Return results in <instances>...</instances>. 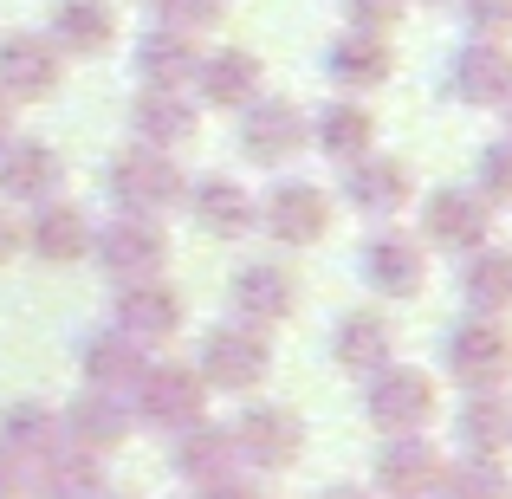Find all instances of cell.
<instances>
[{
  "label": "cell",
  "instance_id": "cell-18",
  "mask_svg": "<svg viewBox=\"0 0 512 499\" xmlns=\"http://www.w3.org/2000/svg\"><path fill=\"white\" fill-rule=\"evenodd\" d=\"M441 474H448V454L428 435H389L383 454H376V493H389V499L441 493Z\"/></svg>",
  "mask_w": 512,
  "mask_h": 499
},
{
  "label": "cell",
  "instance_id": "cell-44",
  "mask_svg": "<svg viewBox=\"0 0 512 499\" xmlns=\"http://www.w3.org/2000/svg\"><path fill=\"white\" fill-rule=\"evenodd\" d=\"M7 137H13V104L0 98V143H7Z\"/></svg>",
  "mask_w": 512,
  "mask_h": 499
},
{
  "label": "cell",
  "instance_id": "cell-43",
  "mask_svg": "<svg viewBox=\"0 0 512 499\" xmlns=\"http://www.w3.org/2000/svg\"><path fill=\"white\" fill-rule=\"evenodd\" d=\"M318 499H376V493H370V487H350V480H331Z\"/></svg>",
  "mask_w": 512,
  "mask_h": 499
},
{
  "label": "cell",
  "instance_id": "cell-11",
  "mask_svg": "<svg viewBox=\"0 0 512 499\" xmlns=\"http://www.w3.org/2000/svg\"><path fill=\"white\" fill-rule=\"evenodd\" d=\"M422 247H441V253H474L493 240V208L474 195V188H435V195L422 201Z\"/></svg>",
  "mask_w": 512,
  "mask_h": 499
},
{
  "label": "cell",
  "instance_id": "cell-12",
  "mask_svg": "<svg viewBox=\"0 0 512 499\" xmlns=\"http://www.w3.org/2000/svg\"><path fill=\"white\" fill-rule=\"evenodd\" d=\"M260 234L273 247H318L331 234V195L318 182H279L260 201Z\"/></svg>",
  "mask_w": 512,
  "mask_h": 499
},
{
  "label": "cell",
  "instance_id": "cell-30",
  "mask_svg": "<svg viewBox=\"0 0 512 499\" xmlns=\"http://www.w3.org/2000/svg\"><path fill=\"white\" fill-rule=\"evenodd\" d=\"M104 454L85 448H59L26 474V499H104Z\"/></svg>",
  "mask_w": 512,
  "mask_h": 499
},
{
  "label": "cell",
  "instance_id": "cell-10",
  "mask_svg": "<svg viewBox=\"0 0 512 499\" xmlns=\"http://www.w3.org/2000/svg\"><path fill=\"white\" fill-rule=\"evenodd\" d=\"M305 143H312V124H305L299 104H286V98L240 104V156H247V163L279 169V163H292Z\"/></svg>",
  "mask_w": 512,
  "mask_h": 499
},
{
  "label": "cell",
  "instance_id": "cell-42",
  "mask_svg": "<svg viewBox=\"0 0 512 499\" xmlns=\"http://www.w3.org/2000/svg\"><path fill=\"white\" fill-rule=\"evenodd\" d=\"M0 499H26V467L0 454Z\"/></svg>",
  "mask_w": 512,
  "mask_h": 499
},
{
  "label": "cell",
  "instance_id": "cell-1",
  "mask_svg": "<svg viewBox=\"0 0 512 499\" xmlns=\"http://www.w3.org/2000/svg\"><path fill=\"white\" fill-rule=\"evenodd\" d=\"M195 376L208 383V396H253V389L273 376V344L260 325L247 318H227V325L201 331L195 344Z\"/></svg>",
  "mask_w": 512,
  "mask_h": 499
},
{
  "label": "cell",
  "instance_id": "cell-28",
  "mask_svg": "<svg viewBox=\"0 0 512 499\" xmlns=\"http://www.w3.org/2000/svg\"><path fill=\"white\" fill-rule=\"evenodd\" d=\"M59 448H65L59 409H46V402H7V409H0V454L20 461L26 474H33L46 454H59Z\"/></svg>",
  "mask_w": 512,
  "mask_h": 499
},
{
  "label": "cell",
  "instance_id": "cell-48",
  "mask_svg": "<svg viewBox=\"0 0 512 499\" xmlns=\"http://www.w3.org/2000/svg\"><path fill=\"white\" fill-rule=\"evenodd\" d=\"M428 499H441V493H428Z\"/></svg>",
  "mask_w": 512,
  "mask_h": 499
},
{
  "label": "cell",
  "instance_id": "cell-20",
  "mask_svg": "<svg viewBox=\"0 0 512 499\" xmlns=\"http://www.w3.org/2000/svg\"><path fill=\"white\" fill-rule=\"evenodd\" d=\"M59 428H65V448H85V454H111L130 441V402L111 396V389H78L72 402L59 409Z\"/></svg>",
  "mask_w": 512,
  "mask_h": 499
},
{
  "label": "cell",
  "instance_id": "cell-19",
  "mask_svg": "<svg viewBox=\"0 0 512 499\" xmlns=\"http://www.w3.org/2000/svg\"><path fill=\"white\" fill-rule=\"evenodd\" d=\"M182 208L208 240H240V234L260 227V201H253L247 182H234V175H201V182H188Z\"/></svg>",
  "mask_w": 512,
  "mask_h": 499
},
{
  "label": "cell",
  "instance_id": "cell-33",
  "mask_svg": "<svg viewBox=\"0 0 512 499\" xmlns=\"http://www.w3.org/2000/svg\"><path fill=\"white\" fill-rule=\"evenodd\" d=\"M195 65H201L195 33H169V26L143 33V46H137V78H143V91H188V85H195Z\"/></svg>",
  "mask_w": 512,
  "mask_h": 499
},
{
  "label": "cell",
  "instance_id": "cell-46",
  "mask_svg": "<svg viewBox=\"0 0 512 499\" xmlns=\"http://www.w3.org/2000/svg\"><path fill=\"white\" fill-rule=\"evenodd\" d=\"M104 499H137V493H104Z\"/></svg>",
  "mask_w": 512,
  "mask_h": 499
},
{
  "label": "cell",
  "instance_id": "cell-8",
  "mask_svg": "<svg viewBox=\"0 0 512 499\" xmlns=\"http://www.w3.org/2000/svg\"><path fill=\"white\" fill-rule=\"evenodd\" d=\"M357 279L389 305L422 299L428 292V247L415 234H402V227H376V234L357 247Z\"/></svg>",
  "mask_w": 512,
  "mask_h": 499
},
{
  "label": "cell",
  "instance_id": "cell-35",
  "mask_svg": "<svg viewBox=\"0 0 512 499\" xmlns=\"http://www.w3.org/2000/svg\"><path fill=\"white\" fill-rule=\"evenodd\" d=\"M441 499H512V474L506 461H487V454H461L441 474Z\"/></svg>",
  "mask_w": 512,
  "mask_h": 499
},
{
  "label": "cell",
  "instance_id": "cell-21",
  "mask_svg": "<svg viewBox=\"0 0 512 499\" xmlns=\"http://www.w3.org/2000/svg\"><path fill=\"white\" fill-rule=\"evenodd\" d=\"M234 312L260 331L286 325V318L299 312V273H292L286 260H247L234 273Z\"/></svg>",
  "mask_w": 512,
  "mask_h": 499
},
{
  "label": "cell",
  "instance_id": "cell-3",
  "mask_svg": "<svg viewBox=\"0 0 512 499\" xmlns=\"http://www.w3.org/2000/svg\"><path fill=\"white\" fill-rule=\"evenodd\" d=\"M130 422L182 435V428L208 422V383L195 376V363H150L130 383Z\"/></svg>",
  "mask_w": 512,
  "mask_h": 499
},
{
  "label": "cell",
  "instance_id": "cell-23",
  "mask_svg": "<svg viewBox=\"0 0 512 499\" xmlns=\"http://www.w3.org/2000/svg\"><path fill=\"white\" fill-rule=\"evenodd\" d=\"M331 363H338L344 376H363L370 383L376 370H389L396 363V331H389L383 312H344L338 325H331Z\"/></svg>",
  "mask_w": 512,
  "mask_h": 499
},
{
  "label": "cell",
  "instance_id": "cell-6",
  "mask_svg": "<svg viewBox=\"0 0 512 499\" xmlns=\"http://www.w3.org/2000/svg\"><path fill=\"white\" fill-rule=\"evenodd\" d=\"M234 454L240 467H260V474H286V467H299L305 454V415L286 409V402H247V409L234 415Z\"/></svg>",
  "mask_w": 512,
  "mask_h": 499
},
{
  "label": "cell",
  "instance_id": "cell-5",
  "mask_svg": "<svg viewBox=\"0 0 512 499\" xmlns=\"http://www.w3.org/2000/svg\"><path fill=\"white\" fill-rule=\"evenodd\" d=\"M363 415L383 435H428V422L441 415V383L428 370H415V363H389L363 389Z\"/></svg>",
  "mask_w": 512,
  "mask_h": 499
},
{
  "label": "cell",
  "instance_id": "cell-22",
  "mask_svg": "<svg viewBox=\"0 0 512 499\" xmlns=\"http://www.w3.org/2000/svg\"><path fill=\"white\" fill-rule=\"evenodd\" d=\"M260 85H266L260 52H247V46H214V52H201L195 85H188V91H201V104L240 111V104H253V98H260Z\"/></svg>",
  "mask_w": 512,
  "mask_h": 499
},
{
  "label": "cell",
  "instance_id": "cell-2",
  "mask_svg": "<svg viewBox=\"0 0 512 499\" xmlns=\"http://www.w3.org/2000/svg\"><path fill=\"white\" fill-rule=\"evenodd\" d=\"M104 195H111V208H117V214H143V221H163L169 208H182L188 175L175 169V156L130 143V150H117V156H111V169H104Z\"/></svg>",
  "mask_w": 512,
  "mask_h": 499
},
{
  "label": "cell",
  "instance_id": "cell-29",
  "mask_svg": "<svg viewBox=\"0 0 512 499\" xmlns=\"http://www.w3.org/2000/svg\"><path fill=\"white\" fill-rule=\"evenodd\" d=\"M130 130H137V143H143V150H163V156H175L182 143H195L201 111L182 98V91H143V98L130 104Z\"/></svg>",
  "mask_w": 512,
  "mask_h": 499
},
{
  "label": "cell",
  "instance_id": "cell-17",
  "mask_svg": "<svg viewBox=\"0 0 512 499\" xmlns=\"http://www.w3.org/2000/svg\"><path fill=\"white\" fill-rule=\"evenodd\" d=\"M344 201L357 214H370V221H389V214H402L415 201V169L402 163V156H357V163H344Z\"/></svg>",
  "mask_w": 512,
  "mask_h": 499
},
{
  "label": "cell",
  "instance_id": "cell-34",
  "mask_svg": "<svg viewBox=\"0 0 512 499\" xmlns=\"http://www.w3.org/2000/svg\"><path fill=\"white\" fill-rule=\"evenodd\" d=\"M312 143L331 156V163H357V156H370L376 150V117L363 111V104H350V98H338V104H325L318 111V124H312Z\"/></svg>",
  "mask_w": 512,
  "mask_h": 499
},
{
  "label": "cell",
  "instance_id": "cell-45",
  "mask_svg": "<svg viewBox=\"0 0 512 499\" xmlns=\"http://www.w3.org/2000/svg\"><path fill=\"white\" fill-rule=\"evenodd\" d=\"M500 111H506V137H512V98H506V104H500Z\"/></svg>",
  "mask_w": 512,
  "mask_h": 499
},
{
  "label": "cell",
  "instance_id": "cell-15",
  "mask_svg": "<svg viewBox=\"0 0 512 499\" xmlns=\"http://www.w3.org/2000/svg\"><path fill=\"white\" fill-rule=\"evenodd\" d=\"M59 78H65V59H59L52 39H39V33H7V39H0V98H7V104L52 98Z\"/></svg>",
  "mask_w": 512,
  "mask_h": 499
},
{
  "label": "cell",
  "instance_id": "cell-16",
  "mask_svg": "<svg viewBox=\"0 0 512 499\" xmlns=\"http://www.w3.org/2000/svg\"><path fill=\"white\" fill-rule=\"evenodd\" d=\"M20 234H26V253H33L39 266H78L91 253V214L78 208V201L52 195L20 221Z\"/></svg>",
  "mask_w": 512,
  "mask_h": 499
},
{
  "label": "cell",
  "instance_id": "cell-40",
  "mask_svg": "<svg viewBox=\"0 0 512 499\" xmlns=\"http://www.w3.org/2000/svg\"><path fill=\"white\" fill-rule=\"evenodd\" d=\"M26 253V234H20V214L13 208H0V266H13Z\"/></svg>",
  "mask_w": 512,
  "mask_h": 499
},
{
  "label": "cell",
  "instance_id": "cell-27",
  "mask_svg": "<svg viewBox=\"0 0 512 499\" xmlns=\"http://www.w3.org/2000/svg\"><path fill=\"white\" fill-rule=\"evenodd\" d=\"M78 363H85V389H111V396H130V383H137L143 370H150V350L130 344L117 325L91 331L85 344H78Z\"/></svg>",
  "mask_w": 512,
  "mask_h": 499
},
{
  "label": "cell",
  "instance_id": "cell-13",
  "mask_svg": "<svg viewBox=\"0 0 512 499\" xmlns=\"http://www.w3.org/2000/svg\"><path fill=\"white\" fill-rule=\"evenodd\" d=\"M448 91L467 104V111H500L512 98V52L506 39H467L448 59Z\"/></svg>",
  "mask_w": 512,
  "mask_h": 499
},
{
  "label": "cell",
  "instance_id": "cell-31",
  "mask_svg": "<svg viewBox=\"0 0 512 499\" xmlns=\"http://www.w3.org/2000/svg\"><path fill=\"white\" fill-rule=\"evenodd\" d=\"M175 474H182L195 493L221 487L227 474H240L234 435H227V428H214V422H195V428H182V435H175Z\"/></svg>",
  "mask_w": 512,
  "mask_h": 499
},
{
  "label": "cell",
  "instance_id": "cell-7",
  "mask_svg": "<svg viewBox=\"0 0 512 499\" xmlns=\"http://www.w3.org/2000/svg\"><path fill=\"white\" fill-rule=\"evenodd\" d=\"M85 260H98L104 273H111V286H130V279H163L169 234H163V221L117 214V221L91 227V253H85Z\"/></svg>",
  "mask_w": 512,
  "mask_h": 499
},
{
  "label": "cell",
  "instance_id": "cell-14",
  "mask_svg": "<svg viewBox=\"0 0 512 499\" xmlns=\"http://www.w3.org/2000/svg\"><path fill=\"white\" fill-rule=\"evenodd\" d=\"M65 156L39 137H7L0 143V195L20 201V208H39V201L65 195Z\"/></svg>",
  "mask_w": 512,
  "mask_h": 499
},
{
  "label": "cell",
  "instance_id": "cell-32",
  "mask_svg": "<svg viewBox=\"0 0 512 499\" xmlns=\"http://www.w3.org/2000/svg\"><path fill=\"white\" fill-rule=\"evenodd\" d=\"M461 299L474 318H506L512 312V247H474L461 253Z\"/></svg>",
  "mask_w": 512,
  "mask_h": 499
},
{
  "label": "cell",
  "instance_id": "cell-37",
  "mask_svg": "<svg viewBox=\"0 0 512 499\" xmlns=\"http://www.w3.org/2000/svg\"><path fill=\"white\" fill-rule=\"evenodd\" d=\"M474 195L487 201V208H512V137H500V143H487V150H480Z\"/></svg>",
  "mask_w": 512,
  "mask_h": 499
},
{
  "label": "cell",
  "instance_id": "cell-38",
  "mask_svg": "<svg viewBox=\"0 0 512 499\" xmlns=\"http://www.w3.org/2000/svg\"><path fill=\"white\" fill-rule=\"evenodd\" d=\"M461 20L474 39H512V0H461Z\"/></svg>",
  "mask_w": 512,
  "mask_h": 499
},
{
  "label": "cell",
  "instance_id": "cell-26",
  "mask_svg": "<svg viewBox=\"0 0 512 499\" xmlns=\"http://www.w3.org/2000/svg\"><path fill=\"white\" fill-rule=\"evenodd\" d=\"M325 72H331V85L338 91H376V85H389V72H396V52H389V39L383 33H338L331 39V52H325Z\"/></svg>",
  "mask_w": 512,
  "mask_h": 499
},
{
  "label": "cell",
  "instance_id": "cell-9",
  "mask_svg": "<svg viewBox=\"0 0 512 499\" xmlns=\"http://www.w3.org/2000/svg\"><path fill=\"white\" fill-rule=\"evenodd\" d=\"M111 325L124 331L130 344L163 350V344H175V337H182L188 305H182V292H175L169 279H130V286L111 292Z\"/></svg>",
  "mask_w": 512,
  "mask_h": 499
},
{
  "label": "cell",
  "instance_id": "cell-24",
  "mask_svg": "<svg viewBox=\"0 0 512 499\" xmlns=\"http://www.w3.org/2000/svg\"><path fill=\"white\" fill-rule=\"evenodd\" d=\"M117 7L111 0H59L52 7V46H59V59H104V52L117 46Z\"/></svg>",
  "mask_w": 512,
  "mask_h": 499
},
{
  "label": "cell",
  "instance_id": "cell-41",
  "mask_svg": "<svg viewBox=\"0 0 512 499\" xmlns=\"http://www.w3.org/2000/svg\"><path fill=\"white\" fill-rule=\"evenodd\" d=\"M195 499H266V493L253 487V480H247V467H240V474H227L221 487H208V493H195Z\"/></svg>",
  "mask_w": 512,
  "mask_h": 499
},
{
  "label": "cell",
  "instance_id": "cell-25",
  "mask_svg": "<svg viewBox=\"0 0 512 499\" xmlns=\"http://www.w3.org/2000/svg\"><path fill=\"white\" fill-rule=\"evenodd\" d=\"M454 441L467 454L506 461L512 454V389H467L461 409H454Z\"/></svg>",
  "mask_w": 512,
  "mask_h": 499
},
{
  "label": "cell",
  "instance_id": "cell-39",
  "mask_svg": "<svg viewBox=\"0 0 512 499\" xmlns=\"http://www.w3.org/2000/svg\"><path fill=\"white\" fill-rule=\"evenodd\" d=\"M402 7H409V0H344V20L357 26V33H383L389 39V26L402 20Z\"/></svg>",
  "mask_w": 512,
  "mask_h": 499
},
{
  "label": "cell",
  "instance_id": "cell-36",
  "mask_svg": "<svg viewBox=\"0 0 512 499\" xmlns=\"http://www.w3.org/2000/svg\"><path fill=\"white\" fill-rule=\"evenodd\" d=\"M150 13L169 33H208V26L227 20V0H150Z\"/></svg>",
  "mask_w": 512,
  "mask_h": 499
},
{
  "label": "cell",
  "instance_id": "cell-47",
  "mask_svg": "<svg viewBox=\"0 0 512 499\" xmlns=\"http://www.w3.org/2000/svg\"><path fill=\"white\" fill-rule=\"evenodd\" d=\"M428 7H454V0H428Z\"/></svg>",
  "mask_w": 512,
  "mask_h": 499
},
{
  "label": "cell",
  "instance_id": "cell-4",
  "mask_svg": "<svg viewBox=\"0 0 512 499\" xmlns=\"http://www.w3.org/2000/svg\"><path fill=\"white\" fill-rule=\"evenodd\" d=\"M441 370L461 389H512V331L506 318H461L441 337Z\"/></svg>",
  "mask_w": 512,
  "mask_h": 499
}]
</instances>
